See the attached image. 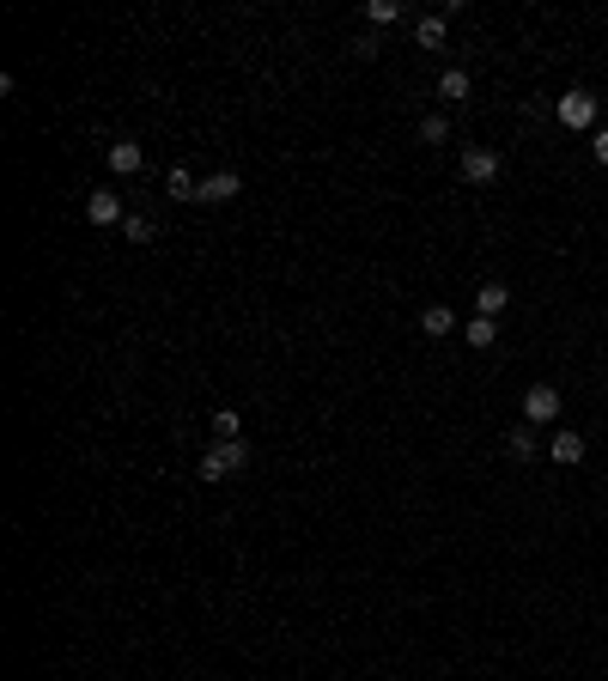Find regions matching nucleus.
<instances>
[{
  "mask_svg": "<svg viewBox=\"0 0 608 681\" xmlns=\"http://www.w3.org/2000/svg\"><path fill=\"white\" fill-rule=\"evenodd\" d=\"M243 462H250V450H243V439H231V444H220L213 439V450H207L201 462H195V475H201L207 487H220V481H231Z\"/></svg>",
  "mask_w": 608,
  "mask_h": 681,
  "instance_id": "nucleus-1",
  "label": "nucleus"
},
{
  "mask_svg": "<svg viewBox=\"0 0 608 681\" xmlns=\"http://www.w3.org/2000/svg\"><path fill=\"white\" fill-rule=\"evenodd\" d=\"M554 116H560V128H572V134H584V128H596V98H590V92H578V85H572L566 98L554 104Z\"/></svg>",
  "mask_w": 608,
  "mask_h": 681,
  "instance_id": "nucleus-2",
  "label": "nucleus"
},
{
  "mask_svg": "<svg viewBox=\"0 0 608 681\" xmlns=\"http://www.w3.org/2000/svg\"><path fill=\"white\" fill-rule=\"evenodd\" d=\"M524 420H529V426L560 420V390H554V383H535V390H524Z\"/></svg>",
  "mask_w": 608,
  "mask_h": 681,
  "instance_id": "nucleus-3",
  "label": "nucleus"
},
{
  "mask_svg": "<svg viewBox=\"0 0 608 681\" xmlns=\"http://www.w3.org/2000/svg\"><path fill=\"white\" fill-rule=\"evenodd\" d=\"M499 171H505V164H499V153H493V146H468V153H463V177L475 183V189L499 183Z\"/></svg>",
  "mask_w": 608,
  "mask_h": 681,
  "instance_id": "nucleus-4",
  "label": "nucleus"
},
{
  "mask_svg": "<svg viewBox=\"0 0 608 681\" xmlns=\"http://www.w3.org/2000/svg\"><path fill=\"white\" fill-rule=\"evenodd\" d=\"M243 195V177L238 171H213V177H201V201L207 207H225V201Z\"/></svg>",
  "mask_w": 608,
  "mask_h": 681,
  "instance_id": "nucleus-5",
  "label": "nucleus"
},
{
  "mask_svg": "<svg viewBox=\"0 0 608 681\" xmlns=\"http://www.w3.org/2000/svg\"><path fill=\"white\" fill-rule=\"evenodd\" d=\"M85 220H92V225L103 232V225H122L128 213H122V201L110 195V189H92V195H85Z\"/></svg>",
  "mask_w": 608,
  "mask_h": 681,
  "instance_id": "nucleus-6",
  "label": "nucleus"
},
{
  "mask_svg": "<svg viewBox=\"0 0 608 681\" xmlns=\"http://www.w3.org/2000/svg\"><path fill=\"white\" fill-rule=\"evenodd\" d=\"M103 159H110V171H116V177H134V171L146 164V153H141L134 141H110V153H103Z\"/></svg>",
  "mask_w": 608,
  "mask_h": 681,
  "instance_id": "nucleus-7",
  "label": "nucleus"
},
{
  "mask_svg": "<svg viewBox=\"0 0 608 681\" xmlns=\"http://www.w3.org/2000/svg\"><path fill=\"white\" fill-rule=\"evenodd\" d=\"M505 304H511V286H505V281H486L481 292H475V317H493V322H499V311H505Z\"/></svg>",
  "mask_w": 608,
  "mask_h": 681,
  "instance_id": "nucleus-8",
  "label": "nucleus"
},
{
  "mask_svg": "<svg viewBox=\"0 0 608 681\" xmlns=\"http://www.w3.org/2000/svg\"><path fill=\"white\" fill-rule=\"evenodd\" d=\"M164 189L177 201H201V177H195L189 164H171V171H164Z\"/></svg>",
  "mask_w": 608,
  "mask_h": 681,
  "instance_id": "nucleus-9",
  "label": "nucleus"
},
{
  "mask_svg": "<svg viewBox=\"0 0 608 681\" xmlns=\"http://www.w3.org/2000/svg\"><path fill=\"white\" fill-rule=\"evenodd\" d=\"M445 13H420V19H414V43H420V49H445Z\"/></svg>",
  "mask_w": 608,
  "mask_h": 681,
  "instance_id": "nucleus-10",
  "label": "nucleus"
},
{
  "mask_svg": "<svg viewBox=\"0 0 608 681\" xmlns=\"http://www.w3.org/2000/svg\"><path fill=\"white\" fill-rule=\"evenodd\" d=\"M547 457L560 462V469H572V462H584V439H578V432H554V439H547Z\"/></svg>",
  "mask_w": 608,
  "mask_h": 681,
  "instance_id": "nucleus-11",
  "label": "nucleus"
},
{
  "mask_svg": "<svg viewBox=\"0 0 608 681\" xmlns=\"http://www.w3.org/2000/svg\"><path fill=\"white\" fill-rule=\"evenodd\" d=\"M468 92H475V80H468L463 67H445V74H438V98L445 104H463Z\"/></svg>",
  "mask_w": 608,
  "mask_h": 681,
  "instance_id": "nucleus-12",
  "label": "nucleus"
},
{
  "mask_svg": "<svg viewBox=\"0 0 608 681\" xmlns=\"http://www.w3.org/2000/svg\"><path fill=\"white\" fill-rule=\"evenodd\" d=\"M402 13H407L402 0H365V25H371V31H384V25H396Z\"/></svg>",
  "mask_w": 608,
  "mask_h": 681,
  "instance_id": "nucleus-13",
  "label": "nucleus"
},
{
  "mask_svg": "<svg viewBox=\"0 0 608 681\" xmlns=\"http://www.w3.org/2000/svg\"><path fill=\"white\" fill-rule=\"evenodd\" d=\"M420 329H426V335H450V329H456V311H450V304H426Z\"/></svg>",
  "mask_w": 608,
  "mask_h": 681,
  "instance_id": "nucleus-14",
  "label": "nucleus"
},
{
  "mask_svg": "<svg viewBox=\"0 0 608 681\" xmlns=\"http://www.w3.org/2000/svg\"><path fill=\"white\" fill-rule=\"evenodd\" d=\"M505 457H517V462L535 457V432H529V426H511L505 432Z\"/></svg>",
  "mask_w": 608,
  "mask_h": 681,
  "instance_id": "nucleus-15",
  "label": "nucleus"
},
{
  "mask_svg": "<svg viewBox=\"0 0 608 681\" xmlns=\"http://www.w3.org/2000/svg\"><path fill=\"white\" fill-rule=\"evenodd\" d=\"M243 432V420H238V408H213V439L220 444H231Z\"/></svg>",
  "mask_w": 608,
  "mask_h": 681,
  "instance_id": "nucleus-16",
  "label": "nucleus"
},
{
  "mask_svg": "<svg viewBox=\"0 0 608 681\" xmlns=\"http://www.w3.org/2000/svg\"><path fill=\"white\" fill-rule=\"evenodd\" d=\"M468 340H475V347H493V340H499V322L493 317H468V329H463Z\"/></svg>",
  "mask_w": 608,
  "mask_h": 681,
  "instance_id": "nucleus-17",
  "label": "nucleus"
},
{
  "mask_svg": "<svg viewBox=\"0 0 608 681\" xmlns=\"http://www.w3.org/2000/svg\"><path fill=\"white\" fill-rule=\"evenodd\" d=\"M122 232H128V243H152V232H159V225L146 220V213H128V220H122Z\"/></svg>",
  "mask_w": 608,
  "mask_h": 681,
  "instance_id": "nucleus-18",
  "label": "nucleus"
},
{
  "mask_svg": "<svg viewBox=\"0 0 608 681\" xmlns=\"http://www.w3.org/2000/svg\"><path fill=\"white\" fill-rule=\"evenodd\" d=\"M420 141L426 146H445L450 141V122L445 116H420Z\"/></svg>",
  "mask_w": 608,
  "mask_h": 681,
  "instance_id": "nucleus-19",
  "label": "nucleus"
},
{
  "mask_svg": "<svg viewBox=\"0 0 608 681\" xmlns=\"http://www.w3.org/2000/svg\"><path fill=\"white\" fill-rule=\"evenodd\" d=\"M590 153H596V164H608V128H596V141H590Z\"/></svg>",
  "mask_w": 608,
  "mask_h": 681,
  "instance_id": "nucleus-20",
  "label": "nucleus"
}]
</instances>
